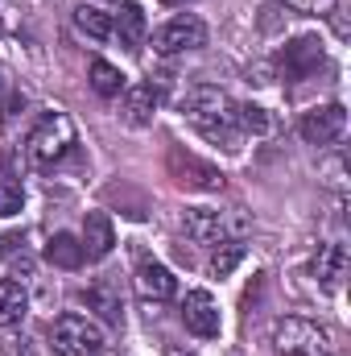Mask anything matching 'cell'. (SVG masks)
I'll use <instances>...</instances> for the list:
<instances>
[{"label":"cell","instance_id":"6da1fadb","mask_svg":"<svg viewBox=\"0 0 351 356\" xmlns=\"http://www.w3.org/2000/svg\"><path fill=\"white\" fill-rule=\"evenodd\" d=\"M236 99L228 95V91L211 88V83H198V88H190L182 95V116L194 124V133H203L207 141H215V145H223V149H240V141H244V133H240V120H236Z\"/></svg>","mask_w":351,"mask_h":356},{"label":"cell","instance_id":"7a4b0ae2","mask_svg":"<svg viewBox=\"0 0 351 356\" xmlns=\"http://www.w3.org/2000/svg\"><path fill=\"white\" fill-rule=\"evenodd\" d=\"M71 145H75V120H71L67 112H46V116H37V124H33L29 137H25V154H29L33 166H54V162H62V158L71 154Z\"/></svg>","mask_w":351,"mask_h":356},{"label":"cell","instance_id":"3957f363","mask_svg":"<svg viewBox=\"0 0 351 356\" xmlns=\"http://www.w3.org/2000/svg\"><path fill=\"white\" fill-rule=\"evenodd\" d=\"M273 348L281 356H335V340L323 323L302 319V315H285L273 323Z\"/></svg>","mask_w":351,"mask_h":356},{"label":"cell","instance_id":"277c9868","mask_svg":"<svg viewBox=\"0 0 351 356\" xmlns=\"http://www.w3.org/2000/svg\"><path fill=\"white\" fill-rule=\"evenodd\" d=\"M50 348L58 356H99L108 348V336L95 319L71 311V315H58L50 323Z\"/></svg>","mask_w":351,"mask_h":356},{"label":"cell","instance_id":"5b68a950","mask_svg":"<svg viewBox=\"0 0 351 356\" xmlns=\"http://www.w3.org/2000/svg\"><path fill=\"white\" fill-rule=\"evenodd\" d=\"M153 46H157L162 54L203 50V46H207V21L194 17V13H178V17H170V21L153 33Z\"/></svg>","mask_w":351,"mask_h":356},{"label":"cell","instance_id":"8992f818","mask_svg":"<svg viewBox=\"0 0 351 356\" xmlns=\"http://www.w3.org/2000/svg\"><path fill=\"white\" fill-rule=\"evenodd\" d=\"M298 133L306 145H335L343 133H348V108L343 104H323V108H310L302 120H298Z\"/></svg>","mask_w":351,"mask_h":356},{"label":"cell","instance_id":"52a82bcc","mask_svg":"<svg viewBox=\"0 0 351 356\" xmlns=\"http://www.w3.org/2000/svg\"><path fill=\"white\" fill-rule=\"evenodd\" d=\"M318 67H323V42H318L314 33H306V38L289 42V46L281 50V58H277V71H281V79H289V83H298V79L314 75Z\"/></svg>","mask_w":351,"mask_h":356},{"label":"cell","instance_id":"ba28073f","mask_svg":"<svg viewBox=\"0 0 351 356\" xmlns=\"http://www.w3.org/2000/svg\"><path fill=\"white\" fill-rule=\"evenodd\" d=\"M170 175L190 191H223V170H215L211 162H203L186 149H170Z\"/></svg>","mask_w":351,"mask_h":356},{"label":"cell","instance_id":"9c48e42d","mask_svg":"<svg viewBox=\"0 0 351 356\" xmlns=\"http://www.w3.org/2000/svg\"><path fill=\"white\" fill-rule=\"evenodd\" d=\"M182 323H186V332H194L198 340H215L219 336V307H215V298L207 294V290H190L186 298H182Z\"/></svg>","mask_w":351,"mask_h":356},{"label":"cell","instance_id":"30bf717a","mask_svg":"<svg viewBox=\"0 0 351 356\" xmlns=\"http://www.w3.org/2000/svg\"><path fill=\"white\" fill-rule=\"evenodd\" d=\"M116 99H120V120H124L128 129H145V124L153 120V108H157L153 83H132V88L120 91Z\"/></svg>","mask_w":351,"mask_h":356},{"label":"cell","instance_id":"8fae6325","mask_svg":"<svg viewBox=\"0 0 351 356\" xmlns=\"http://www.w3.org/2000/svg\"><path fill=\"white\" fill-rule=\"evenodd\" d=\"M137 290H141V298H149V302H166V298L178 294V277L162 266V261L145 257V261L137 266Z\"/></svg>","mask_w":351,"mask_h":356},{"label":"cell","instance_id":"7c38bea8","mask_svg":"<svg viewBox=\"0 0 351 356\" xmlns=\"http://www.w3.org/2000/svg\"><path fill=\"white\" fill-rule=\"evenodd\" d=\"M145 29H149V21H145L141 4H137V0H120V8L112 13V33L120 38V46H128V50H141V42H145Z\"/></svg>","mask_w":351,"mask_h":356},{"label":"cell","instance_id":"4fadbf2b","mask_svg":"<svg viewBox=\"0 0 351 356\" xmlns=\"http://www.w3.org/2000/svg\"><path fill=\"white\" fill-rule=\"evenodd\" d=\"M83 257L87 261H103L116 245V228L108 220V211H87V224H83Z\"/></svg>","mask_w":351,"mask_h":356},{"label":"cell","instance_id":"5bb4252c","mask_svg":"<svg viewBox=\"0 0 351 356\" xmlns=\"http://www.w3.org/2000/svg\"><path fill=\"white\" fill-rule=\"evenodd\" d=\"M182 224H186V236L194 245H219L223 241V216L211 207H186Z\"/></svg>","mask_w":351,"mask_h":356},{"label":"cell","instance_id":"9a60e30c","mask_svg":"<svg viewBox=\"0 0 351 356\" xmlns=\"http://www.w3.org/2000/svg\"><path fill=\"white\" fill-rule=\"evenodd\" d=\"M83 302H87L91 311L103 319V323H120L124 319V302H120V290L108 282V277H99V282H91L87 290H83Z\"/></svg>","mask_w":351,"mask_h":356},{"label":"cell","instance_id":"2e32d148","mask_svg":"<svg viewBox=\"0 0 351 356\" xmlns=\"http://www.w3.org/2000/svg\"><path fill=\"white\" fill-rule=\"evenodd\" d=\"M314 273H318V282H323V290H339L343 286V277H348V249L343 245H327V249H318V257H314Z\"/></svg>","mask_w":351,"mask_h":356},{"label":"cell","instance_id":"e0dca14e","mask_svg":"<svg viewBox=\"0 0 351 356\" xmlns=\"http://www.w3.org/2000/svg\"><path fill=\"white\" fill-rule=\"evenodd\" d=\"M46 261L58 269H79L87 257H83V241L75 232H54L50 245H46Z\"/></svg>","mask_w":351,"mask_h":356},{"label":"cell","instance_id":"ac0fdd59","mask_svg":"<svg viewBox=\"0 0 351 356\" xmlns=\"http://www.w3.org/2000/svg\"><path fill=\"white\" fill-rule=\"evenodd\" d=\"M25 311H29V294H25V286L12 282V277H0V327L21 323Z\"/></svg>","mask_w":351,"mask_h":356},{"label":"cell","instance_id":"d6986e66","mask_svg":"<svg viewBox=\"0 0 351 356\" xmlns=\"http://www.w3.org/2000/svg\"><path fill=\"white\" fill-rule=\"evenodd\" d=\"M91 88H95V95H103V99H116L128 83H124L120 67H112L108 58H95V63H91Z\"/></svg>","mask_w":351,"mask_h":356},{"label":"cell","instance_id":"ffe728a7","mask_svg":"<svg viewBox=\"0 0 351 356\" xmlns=\"http://www.w3.org/2000/svg\"><path fill=\"white\" fill-rule=\"evenodd\" d=\"M75 25H79V33H87L95 42L112 38V13H103V8H95V4H79V8H75Z\"/></svg>","mask_w":351,"mask_h":356},{"label":"cell","instance_id":"44dd1931","mask_svg":"<svg viewBox=\"0 0 351 356\" xmlns=\"http://www.w3.org/2000/svg\"><path fill=\"white\" fill-rule=\"evenodd\" d=\"M240 261H244V245L240 241H219L215 253H211V261H207V269H211V277H228Z\"/></svg>","mask_w":351,"mask_h":356},{"label":"cell","instance_id":"7402d4cb","mask_svg":"<svg viewBox=\"0 0 351 356\" xmlns=\"http://www.w3.org/2000/svg\"><path fill=\"white\" fill-rule=\"evenodd\" d=\"M236 120H240V133H252V137H264L273 129V116L264 108H257V104H240L236 108Z\"/></svg>","mask_w":351,"mask_h":356},{"label":"cell","instance_id":"603a6c76","mask_svg":"<svg viewBox=\"0 0 351 356\" xmlns=\"http://www.w3.org/2000/svg\"><path fill=\"white\" fill-rule=\"evenodd\" d=\"M21 207H25V191H21L12 178H0V220L17 216Z\"/></svg>","mask_w":351,"mask_h":356},{"label":"cell","instance_id":"cb8c5ba5","mask_svg":"<svg viewBox=\"0 0 351 356\" xmlns=\"http://www.w3.org/2000/svg\"><path fill=\"white\" fill-rule=\"evenodd\" d=\"M285 4L298 13H331L335 8V0H285Z\"/></svg>","mask_w":351,"mask_h":356},{"label":"cell","instance_id":"d4e9b609","mask_svg":"<svg viewBox=\"0 0 351 356\" xmlns=\"http://www.w3.org/2000/svg\"><path fill=\"white\" fill-rule=\"evenodd\" d=\"M166 356H194V353H186V348H166Z\"/></svg>","mask_w":351,"mask_h":356},{"label":"cell","instance_id":"484cf974","mask_svg":"<svg viewBox=\"0 0 351 356\" xmlns=\"http://www.w3.org/2000/svg\"><path fill=\"white\" fill-rule=\"evenodd\" d=\"M162 4H182V0H162Z\"/></svg>","mask_w":351,"mask_h":356}]
</instances>
